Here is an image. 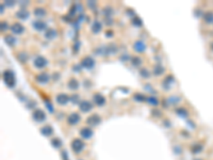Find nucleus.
Instances as JSON below:
<instances>
[{"label":"nucleus","mask_w":213,"mask_h":160,"mask_svg":"<svg viewBox=\"0 0 213 160\" xmlns=\"http://www.w3.org/2000/svg\"><path fill=\"white\" fill-rule=\"evenodd\" d=\"M2 79H3L4 83L7 84V86L9 88H14L16 83V78L15 74L11 71V70H7L3 72L2 74Z\"/></svg>","instance_id":"f257e3e1"},{"label":"nucleus","mask_w":213,"mask_h":160,"mask_svg":"<svg viewBox=\"0 0 213 160\" xmlns=\"http://www.w3.org/2000/svg\"><path fill=\"white\" fill-rule=\"evenodd\" d=\"M48 64V60L46 59L45 57L43 56H38L33 61V65L38 70H42V68H45Z\"/></svg>","instance_id":"f03ea898"},{"label":"nucleus","mask_w":213,"mask_h":160,"mask_svg":"<svg viewBox=\"0 0 213 160\" xmlns=\"http://www.w3.org/2000/svg\"><path fill=\"white\" fill-rule=\"evenodd\" d=\"M84 149V142L81 139H74L71 141V149L75 153H80Z\"/></svg>","instance_id":"7ed1b4c3"},{"label":"nucleus","mask_w":213,"mask_h":160,"mask_svg":"<svg viewBox=\"0 0 213 160\" xmlns=\"http://www.w3.org/2000/svg\"><path fill=\"white\" fill-rule=\"evenodd\" d=\"M80 64H81V66H82L83 68H86V70H92V68L95 66V60H94L92 57L86 56V57H84L82 60H81Z\"/></svg>","instance_id":"20e7f679"},{"label":"nucleus","mask_w":213,"mask_h":160,"mask_svg":"<svg viewBox=\"0 0 213 160\" xmlns=\"http://www.w3.org/2000/svg\"><path fill=\"white\" fill-rule=\"evenodd\" d=\"M32 117H33V119L35 121V122L41 123V122H44V121L46 119V114L43 110H41V109H36V110H34L33 113H32Z\"/></svg>","instance_id":"39448f33"},{"label":"nucleus","mask_w":213,"mask_h":160,"mask_svg":"<svg viewBox=\"0 0 213 160\" xmlns=\"http://www.w3.org/2000/svg\"><path fill=\"white\" fill-rule=\"evenodd\" d=\"M93 104L90 101H81V103L79 104V110L83 113H87L91 110H93Z\"/></svg>","instance_id":"423d86ee"},{"label":"nucleus","mask_w":213,"mask_h":160,"mask_svg":"<svg viewBox=\"0 0 213 160\" xmlns=\"http://www.w3.org/2000/svg\"><path fill=\"white\" fill-rule=\"evenodd\" d=\"M32 27L34 28V30H36L38 32L48 29V28H47V27H48L47 26V24H46L44 20H42V19H36V20H34V22H32Z\"/></svg>","instance_id":"0eeeda50"},{"label":"nucleus","mask_w":213,"mask_h":160,"mask_svg":"<svg viewBox=\"0 0 213 160\" xmlns=\"http://www.w3.org/2000/svg\"><path fill=\"white\" fill-rule=\"evenodd\" d=\"M80 121H81V116H80V114L77 113V112H73V113H71V114L67 116V123L69 124V125H73V126H75V125L79 124Z\"/></svg>","instance_id":"6e6552de"},{"label":"nucleus","mask_w":213,"mask_h":160,"mask_svg":"<svg viewBox=\"0 0 213 160\" xmlns=\"http://www.w3.org/2000/svg\"><path fill=\"white\" fill-rule=\"evenodd\" d=\"M69 101H71V97L68 96L67 94H65V93L58 94V95H56V101L59 105H60V106H65V105H67Z\"/></svg>","instance_id":"1a4fd4ad"},{"label":"nucleus","mask_w":213,"mask_h":160,"mask_svg":"<svg viewBox=\"0 0 213 160\" xmlns=\"http://www.w3.org/2000/svg\"><path fill=\"white\" fill-rule=\"evenodd\" d=\"M93 101H94V104H96L98 107H102V106H105V103H107V99H105V97L103 96L102 94L96 93V94H94Z\"/></svg>","instance_id":"9d476101"},{"label":"nucleus","mask_w":213,"mask_h":160,"mask_svg":"<svg viewBox=\"0 0 213 160\" xmlns=\"http://www.w3.org/2000/svg\"><path fill=\"white\" fill-rule=\"evenodd\" d=\"M35 80L38 82V83H42V84H45V83H48L49 80H50V75L46 72H43V73H40L38 75H36L35 77Z\"/></svg>","instance_id":"9b49d317"},{"label":"nucleus","mask_w":213,"mask_h":160,"mask_svg":"<svg viewBox=\"0 0 213 160\" xmlns=\"http://www.w3.org/2000/svg\"><path fill=\"white\" fill-rule=\"evenodd\" d=\"M101 117L98 114H92L86 119V124L90 126H97L98 124L100 123Z\"/></svg>","instance_id":"f8f14e48"},{"label":"nucleus","mask_w":213,"mask_h":160,"mask_svg":"<svg viewBox=\"0 0 213 160\" xmlns=\"http://www.w3.org/2000/svg\"><path fill=\"white\" fill-rule=\"evenodd\" d=\"M11 31L13 32V34L19 35V34H22L25 32V27H24L22 24H19V22H14L11 26Z\"/></svg>","instance_id":"ddd939ff"},{"label":"nucleus","mask_w":213,"mask_h":160,"mask_svg":"<svg viewBox=\"0 0 213 160\" xmlns=\"http://www.w3.org/2000/svg\"><path fill=\"white\" fill-rule=\"evenodd\" d=\"M79 134L81 136V138L85 139V140L91 139L93 137V130L91 129L90 127H83V128H81L80 131H79Z\"/></svg>","instance_id":"4468645a"},{"label":"nucleus","mask_w":213,"mask_h":160,"mask_svg":"<svg viewBox=\"0 0 213 160\" xmlns=\"http://www.w3.org/2000/svg\"><path fill=\"white\" fill-rule=\"evenodd\" d=\"M133 49H134L138 53H143V52H145V50H146V44L143 41H141V40L135 41L134 44H133Z\"/></svg>","instance_id":"2eb2a0df"},{"label":"nucleus","mask_w":213,"mask_h":160,"mask_svg":"<svg viewBox=\"0 0 213 160\" xmlns=\"http://www.w3.org/2000/svg\"><path fill=\"white\" fill-rule=\"evenodd\" d=\"M15 15H16V17H17L18 19L26 20V19L29 18V16H30V12L23 7V9H20V10H18V11L16 12Z\"/></svg>","instance_id":"dca6fc26"},{"label":"nucleus","mask_w":213,"mask_h":160,"mask_svg":"<svg viewBox=\"0 0 213 160\" xmlns=\"http://www.w3.org/2000/svg\"><path fill=\"white\" fill-rule=\"evenodd\" d=\"M67 86L69 90H73V91H76V90L79 89L80 86V83L76 78H71L67 82Z\"/></svg>","instance_id":"f3484780"},{"label":"nucleus","mask_w":213,"mask_h":160,"mask_svg":"<svg viewBox=\"0 0 213 160\" xmlns=\"http://www.w3.org/2000/svg\"><path fill=\"white\" fill-rule=\"evenodd\" d=\"M58 36V31L53 28H48L45 32V37L47 40H53Z\"/></svg>","instance_id":"a211bd4d"},{"label":"nucleus","mask_w":213,"mask_h":160,"mask_svg":"<svg viewBox=\"0 0 213 160\" xmlns=\"http://www.w3.org/2000/svg\"><path fill=\"white\" fill-rule=\"evenodd\" d=\"M174 81H175V78L173 77L172 75H168L167 77H166V78L163 80V82H162L163 89H164V90H169V88H171V84H172Z\"/></svg>","instance_id":"6ab92c4d"},{"label":"nucleus","mask_w":213,"mask_h":160,"mask_svg":"<svg viewBox=\"0 0 213 160\" xmlns=\"http://www.w3.org/2000/svg\"><path fill=\"white\" fill-rule=\"evenodd\" d=\"M101 29H102V25H101V22H98V20H95V22L92 24V26H91V30H92V32H93L94 34H98L101 31Z\"/></svg>","instance_id":"aec40b11"},{"label":"nucleus","mask_w":213,"mask_h":160,"mask_svg":"<svg viewBox=\"0 0 213 160\" xmlns=\"http://www.w3.org/2000/svg\"><path fill=\"white\" fill-rule=\"evenodd\" d=\"M41 134L44 136V137H50V136H52L53 134V129L51 126H49V125H46V126L42 127L41 128Z\"/></svg>","instance_id":"412c9836"},{"label":"nucleus","mask_w":213,"mask_h":160,"mask_svg":"<svg viewBox=\"0 0 213 160\" xmlns=\"http://www.w3.org/2000/svg\"><path fill=\"white\" fill-rule=\"evenodd\" d=\"M17 60H18L20 63H23V64L27 63L28 60H29V55H28L26 51L18 52V55H17Z\"/></svg>","instance_id":"4be33fe9"},{"label":"nucleus","mask_w":213,"mask_h":160,"mask_svg":"<svg viewBox=\"0 0 213 160\" xmlns=\"http://www.w3.org/2000/svg\"><path fill=\"white\" fill-rule=\"evenodd\" d=\"M4 42L7 43V44L9 45V46H15L16 44V38L14 35H12V34H8V35H5L4 36Z\"/></svg>","instance_id":"5701e85b"},{"label":"nucleus","mask_w":213,"mask_h":160,"mask_svg":"<svg viewBox=\"0 0 213 160\" xmlns=\"http://www.w3.org/2000/svg\"><path fill=\"white\" fill-rule=\"evenodd\" d=\"M147 103L150 105V106H153V107H156V106H159V104H160V101L158 99V97L153 96V95H150V96H147Z\"/></svg>","instance_id":"b1692460"},{"label":"nucleus","mask_w":213,"mask_h":160,"mask_svg":"<svg viewBox=\"0 0 213 160\" xmlns=\"http://www.w3.org/2000/svg\"><path fill=\"white\" fill-rule=\"evenodd\" d=\"M165 72V68L162 65H160V64H157V65H155V67H153V75L155 76H161V75H163Z\"/></svg>","instance_id":"393cba45"},{"label":"nucleus","mask_w":213,"mask_h":160,"mask_svg":"<svg viewBox=\"0 0 213 160\" xmlns=\"http://www.w3.org/2000/svg\"><path fill=\"white\" fill-rule=\"evenodd\" d=\"M46 14H47V12H46V10L44 7H35V9H34V15H35L36 17H38V18L44 17Z\"/></svg>","instance_id":"a878e982"},{"label":"nucleus","mask_w":213,"mask_h":160,"mask_svg":"<svg viewBox=\"0 0 213 160\" xmlns=\"http://www.w3.org/2000/svg\"><path fill=\"white\" fill-rule=\"evenodd\" d=\"M133 99H134L135 101H138V103H143V101H147V96L141 93H135L134 95H133Z\"/></svg>","instance_id":"bb28decb"},{"label":"nucleus","mask_w":213,"mask_h":160,"mask_svg":"<svg viewBox=\"0 0 213 160\" xmlns=\"http://www.w3.org/2000/svg\"><path fill=\"white\" fill-rule=\"evenodd\" d=\"M204 20L207 24H212L213 22V12H206L204 14Z\"/></svg>","instance_id":"cd10ccee"},{"label":"nucleus","mask_w":213,"mask_h":160,"mask_svg":"<svg viewBox=\"0 0 213 160\" xmlns=\"http://www.w3.org/2000/svg\"><path fill=\"white\" fill-rule=\"evenodd\" d=\"M176 113H177L179 116H181V117H187V115H189V112H187V109H184V108L176 109Z\"/></svg>","instance_id":"c85d7f7f"},{"label":"nucleus","mask_w":213,"mask_h":160,"mask_svg":"<svg viewBox=\"0 0 213 160\" xmlns=\"http://www.w3.org/2000/svg\"><path fill=\"white\" fill-rule=\"evenodd\" d=\"M131 63H132L133 66L138 67L142 64V59H141L140 57H132V58H131Z\"/></svg>","instance_id":"c756f323"},{"label":"nucleus","mask_w":213,"mask_h":160,"mask_svg":"<svg viewBox=\"0 0 213 160\" xmlns=\"http://www.w3.org/2000/svg\"><path fill=\"white\" fill-rule=\"evenodd\" d=\"M140 75H141V77L144 79H147L150 77V73L147 68H141V70H140Z\"/></svg>","instance_id":"7c9ffc66"},{"label":"nucleus","mask_w":213,"mask_h":160,"mask_svg":"<svg viewBox=\"0 0 213 160\" xmlns=\"http://www.w3.org/2000/svg\"><path fill=\"white\" fill-rule=\"evenodd\" d=\"M51 144L53 145V147L59 149V147L62 146V142H61V140L59 138H53L52 140H51Z\"/></svg>","instance_id":"2f4dec72"},{"label":"nucleus","mask_w":213,"mask_h":160,"mask_svg":"<svg viewBox=\"0 0 213 160\" xmlns=\"http://www.w3.org/2000/svg\"><path fill=\"white\" fill-rule=\"evenodd\" d=\"M131 22H132V25H134L135 27H142V25H143V22H142V20H141V18H138V17H136V16L132 18Z\"/></svg>","instance_id":"473e14b6"},{"label":"nucleus","mask_w":213,"mask_h":160,"mask_svg":"<svg viewBox=\"0 0 213 160\" xmlns=\"http://www.w3.org/2000/svg\"><path fill=\"white\" fill-rule=\"evenodd\" d=\"M167 101H168V104L176 105V104H178V103L180 101V98H179V97H177V96H171L167 99Z\"/></svg>","instance_id":"72a5a7b5"},{"label":"nucleus","mask_w":213,"mask_h":160,"mask_svg":"<svg viewBox=\"0 0 213 160\" xmlns=\"http://www.w3.org/2000/svg\"><path fill=\"white\" fill-rule=\"evenodd\" d=\"M71 101L74 105H77V104H80V103H81V101H80V97H79L78 94H74V95H71Z\"/></svg>","instance_id":"f704fd0d"},{"label":"nucleus","mask_w":213,"mask_h":160,"mask_svg":"<svg viewBox=\"0 0 213 160\" xmlns=\"http://www.w3.org/2000/svg\"><path fill=\"white\" fill-rule=\"evenodd\" d=\"M103 14H105V17H111V15L113 14V10L112 7H105V10H103Z\"/></svg>","instance_id":"c9c22d12"},{"label":"nucleus","mask_w":213,"mask_h":160,"mask_svg":"<svg viewBox=\"0 0 213 160\" xmlns=\"http://www.w3.org/2000/svg\"><path fill=\"white\" fill-rule=\"evenodd\" d=\"M45 106H46V108H47V110H48L50 113H53L54 109H53V106H52V104H51L50 101H45Z\"/></svg>","instance_id":"e433bc0d"},{"label":"nucleus","mask_w":213,"mask_h":160,"mask_svg":"<svg viewBox=\"0 0 213 160\" xmlns=\"http://www.w3.org/2000/svg\"><path fill=\"white\" fill-rule=\"evenodd\" d=\"M202 146L199 145V144H196V145L192 146V152L193 153H199V152H202Z\"/></svg>","instance_id":"4c0bfd02"},{"label":"nucleus","mask_w":213,"mask_h":160,"mask_svg":"<svg viewBox=\"0 0 213 160\" xmlns=\"http://www.w3.org/2000/svg\"><path fill=\"white\" fill-rule=\"evenodd\" d=\"M120 60H122L123 62H127V61L131 60V58H130V56H129V55L125 53V55H122V56H120Z\"/></svg>","instance_id":"58836bf2"},{"label":"nucleus","mask_w":213,"mask_h":160,"mask_svg":"<svg viewBox=\"0 0 213 160\" xmlns=\"http://www.w3.org/2000/svg\"><path fill=\"white\" fill-rule=\"evenodd\" d=\"M81 68H82L81 64H76V65H74V66H73V70H74L76 73H78V72L81 71Z\"/></svg>","instance_id":"ea45409f"},{"label":"nucleus","mask_w":213,"mask_h":160,"mask_svg":"<svg viewBox=\"0 0 213 160\" xmlns=\"http://www.w3.org/2000/svg\"><path fill=\"white\" fill-rule=\"evenodd\" d=\"M8 22H1V31H5V30H8Z\"/></svg>","instance_id":"a19ab883"},{"label":"nucleus","mask_w":213,"mask_h":160,"mask_svg":"<svg viewBox=\"0 0 213 160\" xmlns=\"http://www.w3.org/2000/svg\"><path fill=\"white\" fill-rule=\"evenodd\" d=\"M4 4L8 5V7H13V5L15 4V2H14V1H11V0H7V1H4Z\"/></svg>","instance_id":"79ce46f5"},{"label":"nucleus","mask_w":213,"mask_h":160,"mask_svg":"<svg viewBox=\"0 0 213 160\" xmlns=\"http://www.w3.org/2000/svg\"><path fill=\"white\" fill-rule=\"evenodd\" d=\"M59 77H60V74H59V73H54L52 76V79L54 81H58V80H59Z\"/></svg>","instance_id":"37998d69"},{"label":"nucleus","mask_w":213,"mask_h":160,"mask_svg":"<svg viewBox=\"0 0 213 160\" xmlns=\"http://www.w3.org/2000/svg\"><path fill=\"white\" fill-rule=\"evenodd\" d=\"M153 115H158V116H161V111L160 110H153Z\"/></svg>","instance_id":"c03bdc74"},{"label":"nucleus","mask_w":213,"mask_h":160,"mask_svg":"<svg viewBox=\"0 0 213 160\" xmlns=\"http://www.w3.org/2000/svg\"><path fill=\"white\" fill-rule=\"evenodd\" d=\"M79 46H80V43H79V42H76V43H75V45H74V50H75L76 52L78 51Z\"/></svg>","instance_id":"a18cd8bd"},{"label":"nucleus","mask_w":213,"mask_h":160,"mask_svg":"<svg viewBox=\"0 0 213 160\" xmlns=\"http://www.w3.org/2000/svg\"><path fill=\"white\" fill-rule=\"evenodd\" d=\"M62 157H63V160H68L67 153H66L65 151H63V152H62Z\"/></svg>","instance_id":"49530a36"},{"label":"nucleus","mask_w":213,"mask_h":160,"mask_svg":"<svg viewBox=\"0 0 213 160\" xmlns=\"http://www.w3.org/2000/svg\"><path fill=\"white\" fill-rule=\"evenodd\" d=\"M105 24H108V25H111V24H112V19H111V17H105Z\"/></svg>","instance_id":"de8ad7c7"},{"label":"nucleus","mask_w":213,"mask_h":160,"mask_svg":"<svg viewBox=\"0 0 213 160\" xmlns=\"http://www.w3.org/2000/svg\"><path fill=\"white\" fill-rule=\"evenodd\" d=\"M87 4H89V7H94L95 5H96V2H95V1H89Z\"/></svg>","instance_id":"09e8293b"},{"label":"nucleus","mask_w":213,"mask_h":160,"mask_svg":"<svg viewBox=\"0 0 213 160\" xmlns=\"http://www.w3.org/2000/svg\"><path fill=\"white\" fill-rule=\"evenodd\" d=\"M112 34H113V31H111V30H109V31H107V32H105V35H107L108 37L113 36Z\"/></svg>","instance_id":"8fccbe9b"},{"label":"nucleus","mask_w":213,"mask_h":160,"mask_svg":"<svg viewBox=\"0 0 213 160\" xmlns=\"http://www.w3.org/2000/svg\"><path fill=\"white\" fill-rule=\"evenodd\" d=\"M0 7H1V11H0V13H1V14H3V3L0 5Z\"/></svg>","instance_id":"3c124183"},{"label":"nucleus","mask_w":213,"mask_h":160,"mask_svg":"<svg viewBox=\"0 0 213 160\" xmlns=\"http://www.w3.org/2000/svg\"><path fill=\"white\" fill-rule=\"evenodd\" d=\"M195 160H200V159H195Z\"/></svg>","instance_id":"603ef678"}]
</instances>
